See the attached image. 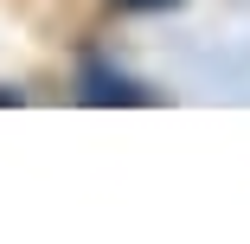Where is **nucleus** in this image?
I'll return each mask as SVG.
<instances>
[{"label": "nucleus", "instance_id": "1", "mask_svg": "<svg viewBox=\"0 0 250 244\" xmlns=\"http://www.w3.org/2000/svg\"><path fill=\"white\" fill-rule=\"evenodd\" d=\"M77 103H83V110H154L161 90H147L141 77L116 71L103 52H83V58H77Z\"/></svg>", "mask_w": 250, "mask_h": 244}, {"label": "nucleus", "instance_id": "2", "mask_svg": "<svg viewBox=\"0 0 250 244\" xmlns=\"http://www.w3.org/2000/svg\"><path fill=\"white\" fill-rule=\"evenodd\" d=\"M109 13H173V7H186V0H103Z\"/></svg>", "mask_w": 250, "mask_h": 244}, {"label": "nucleus", "instance_id": "3", "mask_svg": "<svg viewBox=\"0 0 250 244\" xmlns=\"http://www.w3.org/2000/svg\"><path fill=\"white\" fill-rule=\"evenodd\" d=\"M20 103H26V90L20 84H0V110H20Z\"/></svg>", "mask_w": 250, "mask_h": 244}]
</instances>
